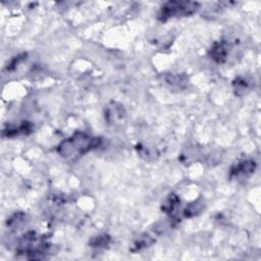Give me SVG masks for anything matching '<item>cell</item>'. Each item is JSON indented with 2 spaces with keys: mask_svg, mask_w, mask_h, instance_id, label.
<instances>
[{
  "mask_svg": "<svg viewBox=\"0 0 261 261\" xmlns=\"http://www.w3.org/2000/svg\"><path fill=\"white\" fill-rule=\"evenodd\" d=\"M101 144L100 138H93L85 133L77 132L70 138L63 141L59 147L58 152L65 158H73L84 155L85 153L95 149Z\"/></svg>",
  "mask_w": 261,
  "mask_h": 261,
  "instance_id": "6da1fadb",
  "label": "cell"
},
{
  "mask_svg": "<svg viewBox=\"0 0 261 261\" xmlns=\"http://www.w3.org/2000/svg\"><path fill=\"white\" fill-rule=\"evenodd\" d=\"M199 7L200 4L193 1H169L162 5L158 18L161 22H166L174 17L189 16L194 14Z\"/></svg>",
  "mask_w": 261,
  "mask_h": 261,
  "instance_id": "7a4b0ae2",
  "label": "cell"
},
{
  "mask_svg": "<svg viewBox=\"0 0 261 261\" xmlns=\"http://www.w3.org/2000/svg\"><path fill=\"white\" fill-rule=\"evenodd\" d=\"M255 167L256 163L253 160H246L235 165L231 171V175L232 177H247L254 173Z\"/></svg>",
  "mask_w": 261,
  "mask_h": 261,
  "instance_id": "3957f363",
  "label": "cell"
},
{
  "mask_svg": "<svg viewBox=\"0 0 261 261\" xmlns=\"http://www.w3.org/2000/svg\"><path fill=\"white\" fill-rule=\"evenodd\" d=\"M228 54H229V44L226 41L216 42L210 50V57L216 63L225 62Z\"/></svg>",
  "mask_w": 261,
  "mask_h": 261,
  "instance_id": "277c9868",
  "label": "cell"
},
{
  "mask_svg": "<svg viewBox=\"0 0 261 261\" xmlns=\"http://www.w3.org/2000/svg\"><path fill=\"white\" fill-rule=\"evenodd\" d=\"M180 205V199L176 195H171L169 198L166 199L165 203L163 204L162 209L165 211V213H174Z\"/></svg>",
  "mask_w": 261,
  "mask_h": 261,
  "instance_id": "5b68a950",
  "label": "cell"
},
{
  "mask_svg": "<svg viewBox=\"0 0 261 261\" xmlns=\"http://www.w3.org/2000/svg\"><path fill=\"white\" fill-rule=\"evenodd\" d=\"M234 87H235L236 93L239 95L240 92L244 93L246 90L249 89V84L245 79H237L234 83Z\"/></svg>",
  "mask_w": 261,
  "mask_h": 261,
  "instance_id": "8992f818",
  "label": "cell"
}]
</instances>
